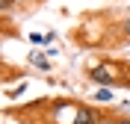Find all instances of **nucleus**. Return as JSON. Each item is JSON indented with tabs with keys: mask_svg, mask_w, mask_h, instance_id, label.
<instances>
[{
	"mask_svg": "<svg viewBox=\"0 0 130 124\" xmlns=\"http://www.w3.org/2000/svg\"><path fill=\"white\" fill-rule=\"evenodd\" d=\"M80 109L83 103H77V100H56L50 107V124H74Z\"/></svg>",
	"mask_w": 130,
	"mask_h": 124,
	"instance_id": "f03ea898",
	"label": "nucleus"
},
{
	"mask_svg": "<svg viewBox=\"0 0 130 124\" xmlns=\"http://www.w3.org/2000/svg\"><path fill=\"white\" fill-rule=\"evenodd\" d=\"M50 39H53V36H41V33H30V41H36V44H47Z\"/></svg>",
	"mask_w": 130,
	"mask_h": 124,
	"instance_id": "0eeeda50",
	"label": "nucleus"
},
{
	"mask_svg": "<svg viewBox=\"0 0 130 124\" xmlns=\"http://www.w3.org/2000/svg\"><path fill=\"white\" fill-rule=\"evenodd\" d=\"M86 80L98 83V86H130V65L127 62H118V59H101L95 65L86 68Z\"/></svg>",
	"mask_w": 130,
	"mask_h": 124,
	"instance_id": "f257e3e1",
	"label": "nucleus"
},
{
	"mask_svg": "<svg viewBox=\"0 0 130 124\" xmlns=\"http://www.w3.org/2000/svg\"><path fill=\"white\" fill-rule=\"evenodd\" d=\"M101 115H104L101 109L83 103V109H80V115H77V121H74V124H98V121H101Z\"/></svg>",
	"mask_w": 130,
	"mask_h": 124,
	"instance_id": "7ed1b4c3",
	"label": "nucleus"
},
{
	"mask_svg": "<svg viewBox=\"0 0 130 124\" xmlns=\"http://www.w3.org/2000/svg\"><path fill=\"white\" fill-rule=\"evenodd\" d=\"M98 124H118V115H109V112H104Z\"/></svg>",
	"mask_w": 130,
	"mask_h": 124,
	"instance_id": "6e6552de",
	"label": "nucleus"
},
{
	"mask_svg": "<svg viewBox=\"0 0 130 124\" xmlns=\"http://www.w3.org/2000/svg\"><path fill=\"white\" fill-rule=\"evenodd\" d=\"M27 3H44V0H27Z\"/></svg>",
	"mask_w": 130,
	"mask_h": 124,
	"instance_id": "9d476101",
	"label": "nucleus"
},
{
	"mask_svg": "<svg viewBox=\"0 0 130 124\" xmlns=\"http://www.w3.org/2000/svg\"><path fill=\"white\" fill-rule=\"evenodd\" d=\"M30 65L41 68V71H50V62H47V56H44L41 50H32V53H30Z\"/></svg>",
	"mask_w": 130,
	"mask_h": 124,
	"instance_id": "20e7f679",
	"label": "nucleus"
},
{
	"mask_svg": "<svg viewBox=\"0 0 130 124\" xmlns=\"http://www.w3.org/2000/svg\"><path fill=\"white\" fill-rule=\"evenodd\" d=\"M118 124H130V115H118Z\"/></svg>",
	"mask_w": 130,
	"mask_h": 124,
	"instance_id": "1a4fd4ad",
	"label": "nucleus"
},
{
	"mask_svg": "<svg viewBox=\"0 0 130 124\" xmlns=\"http://www.w3.org/2000/svg\"><path fill=\"white\" fill-rule=\"evenodd\" d=\"M115 33H118V39H121L124 44H130V18H124L121 24L115 27Z\"/></svg>",
	"mask_w": 130,
	"mask_h": 124,
	"instance_id": "423d86ee",
	"label": "nucleus"
},
{
	"mask_svg": "<svg viewBox=\"0 0 130 124\" xmlns=\"http://www.w3.org/2000/svg\"><path fill=\"white\" fill-rule=\"evenodd\" d=\"M92 98H95L98 103H115V92H112V89H106V86H101V89H98Z\"/></svg>",
	"mask_w": 130,
	"mask_h": 124,
	"instance_id": "39448f33",
	"label": "nucleus"
}]
</instances>
